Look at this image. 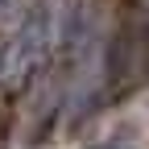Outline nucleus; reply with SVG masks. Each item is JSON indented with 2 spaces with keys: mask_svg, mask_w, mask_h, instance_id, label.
I'll return each instance as SVG.
<instances>
[{
  "mask_svg": "<svg viewBox=\"0 0 149 149\" xmlns=\"http://www.w3.org/2000/svg\"><path fill=\"white\" fill-rule=\"evenodd\" d=\"M58 0H21L13 13V29L4 33L0 50V79L25 83L54 50V13Z\"/></svg>",
  "mask_w": 149,
  "mask_h": 149,
  "instance_id": "obj_1",
  "label": "nucleus"
}]
</instances>
